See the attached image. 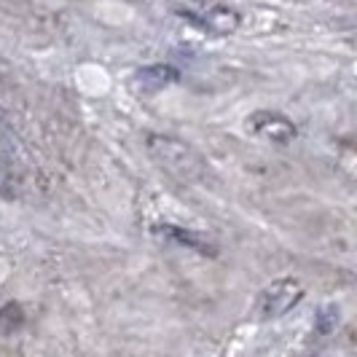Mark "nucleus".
I'll use <instances>...</instances> for the list:
<instances>
[{
  "label": "nucleus",
  "mask_w": 357,
  "mask_h": 357,
  "mask_svg": "<svg viewBox=\"0 0 357 357\" xmlns=\"http://www.w3.org/2000/svg\"><path fill=\"white\" fill-rule=\"evenodd\" d=\"M175 81H178V70L164 68V65H153V68H145V70L135 73L132 89L137 91V94H153V91L164 89V86H169Z\"/></svg>",
  "instance_id": "nucleus-4"
},
{
  "label": "nucleus",
  "mask_w": 357,
  "mask_h": 357,
  "mask_svg": "<svg viewBox=\"0 0 357 357\" xmlns=\"http://www.w3.org/2000/svg\"><path fill=\"white\" fill-rule=\"evenodd\" d=\"M304 296V287L298 285L296 280H277L261 293V301H258V312L264 317H280L290 312L293 306L301 301Z\"/></svg>",
  "instance_id": "nucleus-2"
},
{
  "label": "nucleus",
  "mask_w": 357,
  "mask_h": 357,
  "mask_svg": "<svg viewBox=\"0 0 357 357\" xmlns=\"http://www.w3.org/2000/svg\"><path fill=\"white\" fill-rule=\"evenodd\" d=\"M204 24L213 30V33H231L234 27L239 24V19H236V14H231V11H226V8H213V11H207L204 14Z\"/></svg>",
  "instance_id": "nucleus-6"
},
{
  "label": "nucleus",
  "mask_w": 357,
  "mask_h": 357,
  "mask_svg": "<svg viewBox=\"0 0 357 357\" xmlns=\"http://www.w3.org/2000/svg\"><path fill=\"white\" fill-rule=\"evenodd\" d=\"M148 151L151 156L159 161L164 169H169L172 175H178L183 180H199L204 175V161L197 151H191L188 145H183L180 140L164 137V135H148Z\"/></svg>",
  "instance_id": "nucleus-1"
},
{
  "label": "nucleus",
  "mask_w": 357,
  "mask_h": 357,
  "mask_svg": "<svg viewBox=\"0 0 357 357\" xmlns=\"http://www.w3.org/2000/svg\"><path fill=\"white\" fill-rule=\"evenodd\" d=\"M250 124L261 137H266L271 143H290L296 137V126L290 124L285 116H277V113L261 110V113L252 116Z\"/></svg>",
  "instance_id": "nucleus-3"
},
{
  "label": "nucleus",
  "mask_w": 357,
  "mask_h": 357,
  "mask_svg": "<svg viewBox=\"0 0 357 357\" xmlns=\"http://www.w3.org/2000/svg\"><path fill=\"white\" fill-rule=\"evenodd\" d=\"M156 234H161V236L169 239V242H178L183 248H191V250H199V252H204V255H215V242L207 239L204 234L188 231V229H180V226H159Z\"/></svg>",
  "instance_id": "nucleus-5"
}]
</instances>
